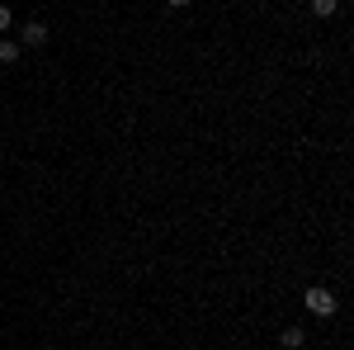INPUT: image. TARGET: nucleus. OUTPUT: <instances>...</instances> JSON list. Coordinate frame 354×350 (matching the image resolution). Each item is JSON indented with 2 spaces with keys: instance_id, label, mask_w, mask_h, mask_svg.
<instances>
[{
  "instance_id": "1",
  "label": "nucleus",
  "mask_w": 354,
  "mask_h": 350,
  "mask_svg": "<svg viewBox=\"0 0 354 350\" xmlns=\"http://www.w3.org/2000/svg\"><path fill=\"white\" fill-rule=\"evenodd\" d=\"M302 303H307V313H317V317H330V313H335V294H330V289H307Z\"/></svg>"
},
{
  "instance_id": "2",
  "label": "nucleus",
  "mask_w": 354,
  "mask_h": 350,
  "mask_svg": "<svg viewBox=\"0 0 354 350\" xmlns=\"http://www.w3.org/2000/svg\"><path fill=\"white\" fill-rule=\"evenodd\" d=\"M24 43L28 48H43L48 43V24H24Z\"/></svg>"
},
{
  "instance_id": "3",
  "label": "nucleus",
  "mask_w": 354,
  "mask_h": 350,
  "mask_svg": "<svg viewBox=\"0 0 354 350\" xmlns=\"http://www.w3.org/2000/svg\"><path fill=\"white\" fill-rule=\"evenodd\" d=\"M279 346H283V350H298L302 346V326H283V331H279Z\"/></svg>"
},
{
  "instance_id": "4",
  "label": "nucleus",
  "mask_w": 354,
  "mask_h": 350,
  "mask_svg": "<svg viewBox=\"0 0 354 350\" xmlns=\"http://www.w3.org/2000/svg\"><path fill=\"white\" fill-rule=\"evenodd\" d=\"M335 5H340V0H312V10H317L322 19H330V15H335Z\"/></svg>"
},
{
  "instance_id": "5",
  "label": "nucleus",
  "mask_w": 354,
  "mask_h": 350,
  "mask_svg": "<svg viewBox=\"0 0 354 350\" xmlns=\"http://www.w3.org/2000/svg\"><path fill=\"white\" fill-rule=\"evenodd\" d=\"M0 62H19V43H0Z\"/></svg>"
},
{
  "instance_id": "6",
  "label": "nucleus",
  "mask_w": 354,
  "mask_h": 350,
  "mask_svg": "<svg viewBox=\"0 0 354 350\" xmlns=\"http://www.w3.org/2000/svg\"><path fill=\"white\" fill-rule=\"evenodd\" d=\"M15 24V15H10V10H5V5H0V33H5V28Z\"/></svg>"
},
{
  "instance_id": "7",
  "label": "nucleus",
  "mask_w": 354,
  "mask_h": 350,
  "mask_svg": "<svg viewBox=\"0 0 354 350\" xmlns=\"http://www.w3.org/2000/svg\"><path fill=\"white\" fill-rule=\"evenodd\" d=\"M170 5H189V0H170Z\"/></svg>"
}]
</instances>
